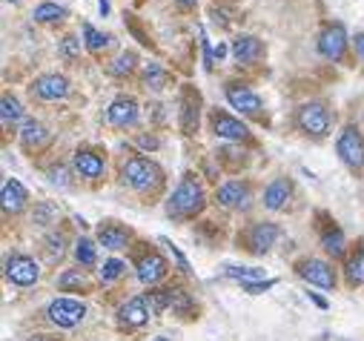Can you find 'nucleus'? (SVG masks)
Instances as JSON below:
<instances>
[{"label":"nucleus","mask_w":364,"mask_h":341,"mask_svg":"<svg viewBox=\"0 0 364 341\" xmlns=\"http://www.w3.org/2000/svg\"><path fill=\"white\" fill-rule=\"evenodd\" d=\"M144 298L152 315H161L166 307H172V290H149Z\"/></svg>","instance_id":"393cba45"},{"label":"nucleus","mask_w":364,"mask_h":341,"mask_svg":"<svg viewBox=\"0 0 364 341\" xmlns=\"http://www.w3.org/2000/svg\"><path fill=\"white\" fill-rule=\"evenodd\" d=\"M269 287H276V281H272V278H267V281H255V284H244V290H247V293H252V296L267 293Z\"/></svg>","instance_id":"a19ab883"},{"label":"nucleus","mask_w":364,"mask_h":341,"mask_svg":"<svg viewBox=\"0 0 364 341\" xmlns=\"http://www.w3.org/2000/svg\"><path fill=\"white\" fill-rule=\"evenodd\" d=\"M344 49H347V29H344L341 23H330V26L321 32V38H318V52H321L327 60H341Z\"/></svg>","instance_id":"6e6552de"},{"label":"nucleus","mask_w":364,"mask_h":341,"mask_svg":"<svg viewBox=\"0 0 364 341\" xmlns=\"http://www.w3.org/2000/svg\"><path fill=\"white\" fill-rule=\"evenodd\" d=\"M299 126L313 138H324L330 132V109L324 104H316V101L304 104L299 109Z\"/></svg>","instance_id":"39448f33"},{"label":"nucleus","mask_w":364,"mask_h":341,"mask_svg":"<svg viewBox=\"0 0 364 341\" xmlns=\"http://www.w3.org/2000/svg\"><path fill=\"white\" fill-rule=\"evenodd\" d=\"M0 201H4V210L6 212H12V215L21 212L26 207V190H23V184L15 181V178H6L4 187H0Z\"/></svg>","instance_id":"6ab92c4d"},{"label":"nucleus","mask_w":364,"mask_h":341,"mask_svg":"<svg viewBox=\"0 0 364 341\" xmlns=\"http://www.w3.org/2000/svg\"><path fill=\"white\" fill-rule=\"evenodd\" d=\"M261 55H264V46H261L258 38H252V35H238V38L232 40V58H235L238 63H255Z\"/></svg>","instance_id":"aec40b11"},{"label":"nucleus","mask_w":364,"mask_h":341,"mask_svg":"<svg viewBox=\"0 0 364 341\" xmlns=\"http://www.w3.org/2000/svg\"><path fill=\"white\" fill-rule=\"evenodd\" d=\"M172 310H175L178 315L190 318V315H193V298H190L184 290H172Z\"/></svg>","instance_id":"72a5a7b5"},{"label":"nucleus","mask_w":364,"mask_h":341,"mask_svg":"<svg viewBox=\"0 0 364 341\" xmlns=\"http://www.w3.org/2000/svg\"><path fill=\"white\" fill-rule=\"evenodd\" d=\"M221 58H227V46L224 43H218V49H215V60H221Z\"/></svg>","instance_id":"de8ad7c7"},{"label":"nucleus","mask_w":364,"mask_h":341,"mask_svg":"<svg viewBox=\"0 0 364 341\" xmlns=\"http://www.w3.org/2000/svg\"><path fill=\"white\" fill-rule=\"evenodd\" d=\"M347 281H350L353 287L364 284V244L355 249V255L347 261Z\"/></svg>","instance_id":"a878e982"},{"label":"nucleus","mask_w":364,"mask_h":341,"mask_svg":"<svg viewBox=\"0 0 364 341\" xmlns=\"http://www.w3.org/2000/svg\"><path fill=\"white\" fill-rule=\"evenodd\" d=\"M321 247L333 255V259H341V255L347 252V241H344V232L338 227H330L321 232Z\"/></svg>","instance_id":"b1692460"},{"label":"nucleus","mask_w":364,"mask_h":341,"mask_svg":"<svg viewBox=\"0 0 364 341\" xmlns=\"http://www.w3.org/2000/svg\"><path fill=\"white\" fill-rule=\"evenodd\" d=\"M32 90L43 101H58V98H66L69 95V80L63 75H41L32 83Z\"/></svg>","instance_id":"9b49d317"},{"label":"nucleus","mask_w":364,"mask_h":341,"mask_svg":"<svg viewBox=\"0 0 364 341\" xmlns=\"http://www.w3.org/2000/svg\"><path fill=\"white\" fill-rule=\"evenodd\" d=\"M355 52H358V58L364 60V35H355Z\"/></svg>","instance_id":"c03bdc74"},{"label":"nucleus","mask_w":364,"mask_h":341,"mask_svg":"<svg viewBox=\"0 0 364 341\" xmlns=\"http://www.w3.org/2000/svg\"><path fill=\"white\" fill-rule=\"evenodd\" d=\"M75 169H77L80 178H101L104 169H107V161L92 149H77L75 152Z\"/></svg>","instance_id":"dca6fc26"},{"label":"nucleus","mask_w":364,"mask_h":341,"mask_svg":"<svg viewBox=\"0 0 364 341\" xmlns=\"http://www.w3.org/2000/svg\"><path fill=\"white\" fill-rule=\"evenodd\" d=\"M98 241L107 247V249H127V244H129V229L127 227H121V224H104L101 229H98Z\"/></svg>","instance_id":"4be33fe9"},{"label":"nucleus","mask_w":364,"mask_h":341,"mask_svg":"<svg viewBox=\"0 0 364 341\" xmlns=\"http://www.w3.org/2000/svg\"><path fill=\"white\" fill-rule=\"evenodd\" d=\"M218 204L221 207H232V210H250L252 204V193L244 181H230L218 190Z\"/></svg>","instance_id":"f8f14e48"},{"label":"nucleus","mask_w":364,"mask_h":341,"mask_svg":"<svg viewBox=\"0 0 364 341\" xmlns=\"http://www.w3.org/2000/svg\"><path fill=\"white\" fill-rule=\"evenodd\" d=\"M310 298H313V304H316V307H321V310H327V301H324L321 296H316V293H310Z\"/></svg>","instance_id":"a18cd8bd"},{"label":"nucleus","mask_w":364,"mask_h":341,"mask_svg":"<svg viewBox=\"0 0 364 341\" xmlns=\"http://www.w3.org/2000/svg\"><path fill=\"white\" fill-rule=\"evenodd\" d=\"M98 9H101V15L107 18V15H109V0H101V4H98Z\"/></svg>","instance_id":"8fccbe9b"},{"label":"nucleus","mask_w":364,"mask_h":341,"mask_svg":"<svg viewBox=\"0 0 364 341\" xmlns=\"http://www.w3.org/2000/svg\"><path fill=\"white\" fill-rule=\"evenodd\" d=\"M155 341H169V338H164V335H158V338H155Z\"/></svg>","instance_id":"3c124183"},{"label":"nucleus","mask_w":364,"mask_h":341,"mask_svg":"<svg viewBox=\"0 0 364 341\" xmlns=\"http://www.w3.org/2000/svg\"><path fill=\"white\" fill-rule=\"evenodd\" d=\"M138 144H141L144 149H158V146H161V141H158L155 135H141V138H138Z\"/></svg>","instance_id":"37998d69"},{"label":"nucleus","mask_w":364,"mask_h":341,"mask_svg":"<svg viewBox=\"0 0 364 341\" xmlns=\"http://www.w3.org/2000/svg\"><path fill=\"white\" fill-rule=\"evenodd\" d=\"M175 4H178L181 9H193V6H196V0H175Z\"/></svg>","instance_id":"49530a36"},{"label":"nucleus","mask_w":364,"mask_h":341,"mask_svg":"<svg viewBox=\"0 0 364 341\" xmlns=\"http://www.w3.org/2000/svg\"><path fill=\"white\" fill-rule=\"evenodd\" d=\"M135 52H121L112 63H109V75H115V77H124V75H129L132 69H135Z\"/></svg>","instance_id":"c756f323"},{"label":"nucleus","mask_w":364,"mask_h":341,"mask_svg":"<svg viewBox=\"0 0 364 341\" xmlns=\"http://www.w3.org/2000/svg\"><path fill=\"white\" fill-rule=\"evenodd\" d=\"M149 315H152V313H149V307H146V298H144V296H135V298H129V301L118 310V324L132 330V327L146 324Z\"/></svg>","instance_id":"4468645a"},{"label":"nucleus","mask_w":364,"mask_h":341,"mask_svg":"<svg viewBox=\"0 0 364 341\" xmlns=\"http://www.w3.org/2000/svg\"><path fill=\"white\" fill-rule=\"evenodd\" d=\"M55 215H58V210H55V204H49V201H43V204L35 207V224H41V227L52 224Z\"/></svg>","instance_id":"4c0bfd02"},{"label":"nucleus","mask_w":364,"mask_h":341,"mask_svg":"<svg viewBox=\"0 0 364 341\" xmlns=\"http://www.w3.org/2000/svg\"><path fill=\"white\" fill-rule=\"evenodd\" d=\"M276 238H279V227L276 224H272V221H258L247 232V247H250V252L264 255L272 244H276Z\"/></svg>","instance_id":"1a4fd4ad"},{"label":"nucleus","mask_w":364,"mask_h":341,"mask_svg":"<svg viewBox=\"0 0 364 341\" xmlns=\"http://www.w3.org/2000/svg\"><path fill=\"white\" fill-rule=\"evenodd\" d=\"M12 4H18V0H12Z\"/></svg>","instance_id":"603ef678"},{"label":"nucleus","mask_w":364,"mask_h":341,"mask_svg":"<svg viewBox=\"0 0 364 341\" xmlns=\"http://www.w3.org/2000/svg\"><path fill=\"white\" fill-rule=\"evenodd\" d=\"M46 244H49V252H52V255H58V259H60V255L66 252V247H63V244H66L63 232H52V235L46 238Z\"/></svg>","instance_id":"ea45409f"},{"label":"nucleus","mask_w":364,"mask_h":341,"mask_svg":"<svg viewBox=\"0 0 364 341\" xmlns=\"http://www.w3.org/2000/svg\"><path fill=\"white\" fill-rule=\"evenodd\" d=\"M0 118H4V124H15V121H21V118H23V107H21V101L4 95V101H0Z\"/></svg>","instance_id":"cd10ccee"},{"label":"nucleus","mask_w":364,"mask_h":341,"mask_svg":"<svg viewBox=\"0 0 364 341\" xmlns=\"http://www.w3.org/2000/svg\"><path fill=\"white\" fill-rule=\"evenodd\" d=\"M213 132H215L218 138H227V141H244V138L250 135V129H247L238 118H230V115H224V112H215V115H213Z\"/></svg>","instance_id":"f3484780"},{"label":"nucleus","mask_w":364,"mask_h":341,"mask_svg":"<svg viewBox=\"0 0 364 341\" xmlns=\"http://www.w3.org/2000/svg\"><path fill=\"white\" fill-rule=\"evenodd\" d=\"M135 270H138V278L144 281V284H158L164 276H166V261L161 259V255L155 252V249H149V252H144L141 259H138V264H135Z\"/></svg>","instance_id":"9d476101"},{"label":"nucleus","mask_w":364,"mask_h":341,"mask_svg":"<svg viewBox=\"0 0 364 341\" xmlns=\"http://www.w3.org/2000/svg\"><path fill=\"white\" fill-rule=\"evenodd\" d=\"M21 141L26 149H41L43 144H49V129L41 121H26L21 129Z\"/></svg>","instance_id":"5701e85b"},{"label":"nucleus","mask_w":364,"mask_h":341,"mask_svg":"<svg viewBox=\"0 0 364 341\" xmlns=\"http://www.w3.org/2000/svg\"><path fill=\"white\" fill-rule=\"evenodd\" d=\"M144 83L149 90H164L166 87V72L161 69V63H146V69H144Z\"/></svg>","instance_id":"bb28decb"},{"label":"nucleus","mask_w":364,"mask_h":341,"mask_svg":"<svg viewBox=\"0 0 364 341\" xmlns=\"http://www.w3.org/2000/svg\"><path fill=\"white\" fill-rule=\"evenodd\" d=\"M198 104H201V98H198V92H193V90H187L184 92V109H181V129H184V135H193L196 129H198Z\"/></svg>","instance_id":"412c9836"},{"label":"nucleus","mask_w":364,"mask_h":341,"mask_svg":"<svg viewBox=\"0 0 364 341\" xmlns=\"http://www.w3.org/2000/svg\"><path fill=\"white\" fill-rule=\"evenodd\" d=\"M80 55V40L75 38V35H66L63 40H60V58L63 60H75Z\"/></svg>","instance_id":"e433bc0d"},{"label":"nucleus","mask_w":364,"mask_h":341,"mask_svg":"<svg viewBox=\"0 0 364 341\" xmlns=\"http://www.w3.org/2000/svg\"><path fill=\"white\" fill-rule=\"evenodd\" d=\"M293 198V184L287 178H276L264 190V207L267 210H284Z\"/></svg>","instance_id":"a211bd4d"},{"label":"nucleus","mask_w":364,"mask_h":341,"mask_svg":"<svg viewBox=\"0 0 364 341\" xmlns=\"http://www.w3.org/2000/svg\"><path fill=\"white\" fill-rule=\"evenodd\" d=\"M227 276L241 281V284H255L264 278V270H255V267H227Z\"/></svg>","instance_id":"473e14b6"},{"label":"nucleus","mask_w":364,"mask_h":341,"mask_svg":"<svg viewBox=\"0 0 364 341\" xmlns=\"http://www.w3.org/2000/svg\"><path fill=\"white\" fill-rule=\"evenodd\" d=\"M107 121H109L112 126H118V129L132 126V124L138 121V104H135L132 98H115V101L109 104V109H107Z\"/></svg>","instance_id":"ddd939ff"},{"label":"nucleus","mask_w":364,"mask_h":341,"mask_svg":"<svg viewBox=\"0 0 364 341\" xmlns=\"http://www.w3.org/2000/svg\"><path fill=\"white\" fill-rule=\"evenodd\" d=\"M46 315L55 327H75L86 318V307L77 301V298H55L49 307H46Z\"/></svg>","instance_id":"7ed1b4c3"},{"label":"nucleus","mask_w":364,"mask_h":341,"mask_svg":"<svg viewBox=\"0 0 364 341\" xmlns=\"http://www.w3.org/2000/svg\"><path fill=\"white\" fill-rule=\"evenodd\" d=\"M161 244H164V247L169 249V255H172V259H175V264H178L181 270H184V273H190V261L184 259V252H181V249H178V247H175V244H172L169 238H161Z\"/></svg>","instance_id":"58836bf2"},{"label":"nucleus","mask_w":364,"mask_h":341,"mask_svg":"<svg viewBox=\"0 0 364 341\" xmlns=\"http://www.w3.org/2000/svg\"><path fill=\"white\" fill-rule=\"evenodd\" d=\"M58 287L60 290H80V287H86V278H83V273L80 270H69V273H63L60 278H58Z\"/></svg>","instance_id":"c9c22d12"},{"label":"nucleus","mask_w":364,"mask_h":341,"mask_svg":"<svg viewBox=\"0 0 364 341\" xmlns=\"http://www.w3.org/2000/svg\"><path fill=\"white\" fill-rule=\"evenodd\" d=\"M52 184H58V187H69V181H66V169H63V166L52 169Z\"/></svg>","instance_id":"79ce46f5"},{"label":"nucleus","mask_w":364,"mask_h":341,"mask_svg":"<svg viewBox=\"0 0 364 341\" xmlns=\"http://www.w3.org/2000/svg\"><path fill=\"white\" fill-rule=\"evenodd\" d=\"M29 341H60V338H55V335H32Z\"/></svg>","instance_id":"09e8293b"},{"label":"nucleus","mask_w":364,"mask_h":341,"mask_svg":"<svg viewBox=\"0 0 364 341\" xmlns=\"http://www.w3.org/2000/svg\"><path fill=\"white\" fill-rule=\"evenodd\" d=\"M207 198H204V187L193 178V175H184L181 184L175 187L172 198H169V215L175 218H193L204 210Z\"/></svg>","instance_id":"f257e3e1"},{"label":"nucleus","mask_w":364,"mask_h":341,"mask_svg":"<svg viewBox=\"0 0 364 341\" xmlns=\"http://www.w3.org/2000/svg\"><path fill=\"white\" fill-rule=\"evenodd\" d=\"M124 270H127V264H124V261L109 259V261H104V267H101V281H104V284H109V281L121 278V276H124Z\"/></svg>","instance_id":"f704fd0d"},{"label":"nucleus","mask_w":364,"mask_h":341,"mask_svg":"<svg viewBox=\"0 0 364 341\" xmlns=\"http://www.w3.org/2000/svg\"><path fill=\"white\" fill-rule=\"evenodd\" d=\"M6 278L18 287H32L41 278V267L29 255H9L6 261Z\"/></svg>","instance_id":"0eeeda50"},{"label":"nucleus","mask_w":364,"mask_h":341,"mask_svg":"<svg viewBox=\"0 0 364 341\" xmlns=\"http://www.w3.org/2000/svg\"><path fill=\"white\" fill-rule=\"evenodd\" d=\"M63 18H66V9L58 6V4H41L35 9V21H41V23H55V21H63Z\"/></svg>","instance_id":"c85d7f7f"},{"label":"nucleus","mask_w":364,"mask_h":341,"mask_svg":"<svg viewBox=\"0 0 364 341\" xmlns=\"http://www.w3.org/2000/svg\"><path fill=\"white\" fill-rule=\"evenodd\" d=\"M75 259H77V264H83V267H92V264H95V244L89 241V238H80V241L75 244Z\"/></svg>","instance_id":"2f4dec72"},{"label":"nucleus","mask_w":364,"mask_h":341,"mask_svg":"<svg viewBox=\"0 0 364 341\" xmlns=\"http://www.w3.org/2000/svg\"><path fill=\"white\" fill-rule=\"evenodd\" d=\"M296 273H299L307 284H316V287H321V290H333V287H336V273H333V267H330L327 261H321V259H304V261H299V264H296Z\"/></svg>","instance_id":"423d86ee"},{"label":"nucleus","mask_w":364,"mask_h":341,"mask_svg":"<svg viewBox=\"0 0 364 341\" xmlns=\"http://www.w3.org/2000/svg\"><path fill=\"white\" fill-rule=\"evenodd\" d=\"M83 38H86V46H89V52H101V49H107L109 46V35H101L95 26H83Z\"/></svg>","instance_id":"7c9ffc66"},{"label":"nucleus","mask_w":364,"mask_h":341,"mask_svg":"<svg viewBox=\"0 0 364 341\" xmlns=\"http://www.w3.org/2000/svg\"><path fill=\"white\" fill-rule=\"evenodd\" d=\"M338 158L350 166V169H361L364 166V138L355 126H344V132L338 135Z\"/></svg>","instance_id":"20e7f679"},{"label":"nucleus","mask_w":364,"mask_h":341,"mask_svg":"<svg viewBox=\"0 0 364 341\" xmlns=\"http://www.w3.org/2000/svg\"><path fill=\"white\" fill-rule=\"evenodd\" d=\"M124 178H127V184L135 193H152V190H158L164 184L161 166L155 161H149V158H132V161H127Z\"/></svg>","instance_id":"f03ea898"},{"label":"nucleus","mask_w":364,"mask_h":341,"mask_svg":"<svg viewBox=\"0 0 364 341\" xmlns=\"http://www.w3.org/2000/svg\"><path fill=\"white\" fill-rule=\"evenodd\" d=\"M227 101L232 104V109H238L244 115H258L261 112V98L255 92H250L247 87H238V83H230L227 87Z\"/></svg>","instance_id":"2eb2a0df"}]
</instances>
